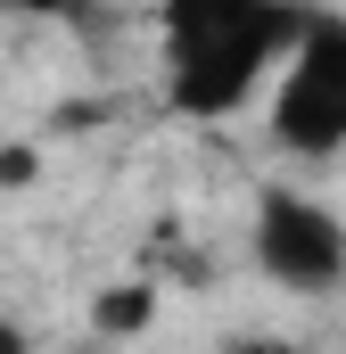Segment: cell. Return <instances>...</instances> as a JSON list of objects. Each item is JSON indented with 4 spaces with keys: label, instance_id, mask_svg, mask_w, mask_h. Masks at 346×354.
<instances>
[{
    "label": "cell",
    "instance_id": "obj_1",
    "mask_svg": "<svg viewBox=\"0 0 346 354\" xmlns=\"http://www.w3.org/2000/svg\"><path fill=\"white\" fill-rule=\"evenodd\" d=\"M313 8H272V0H173L157 17V83L165 107L190 124H223L248 99L280 83L297 58Z\"/></svg>",
    "mask_w": 346,
    "mask_h": 354
},
{
    "label": "cell",
    "instance_id": "obj_2",
    "mask_svg": "<svg viewBox=\"0 0 346 354\" xmlns=\"http://www.w3.org/2000/svg\"><path fill=\"white\" fill-rule=\"evenodd\" d=\"M248 256L280 297L322 305V297L346 288V214L330 198L297 189V181H264L256 214H248Z\"/></svg>",
    "mask_w": 346,
    "mask_h": 354
},
{
    "label": "cell",
    "instance_id": "obj_3",
    "mask_svg": "<svg viewBox=\"0 0 346 354\" xmlns=\"http://www.w3.org/2000/svg\"><path fill=\"white\" fill-rule=\"evenodd\" d=\"M264 124H272V149L289 165H330V157H346V17H322L313 8L297 58L272 83Z\"/></svg>",
    "mask_w": 346,
    "mask_h": 354
},
{
    "label": "cell",
    "instance_id": "obj_4",
    "mask_svg": "<svg viewBox=\"0 0 346 354\" xmlns=\"http://www.w3.org/2000/svg\"><path fill=\"white\" fill-rule=\"evenodd\" d=\"M149 313H157V288H107V297L91 305V322H99L107 338H132Z\"/></svg>",
    "mask_w": 346,
    "mask_h": 354
},
{
    "label": "cell",
    "instance_id": "obj_5",
    "mask_svg": "<svg viewBox=\"0 0 346 354\" xmlns=\"http://www.w3.org/2000/svg\"><path fill=\"white\" fill-rule=\"evenodd\" d=\"M215 354H305L297 338H280V330H231Z\"/></svg>",
    "mask_w": 346,
    "mask_h": 354
}]
</instances>
